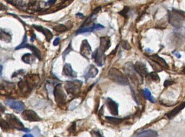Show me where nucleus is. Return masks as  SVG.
Returning a JSON list of instances; mask_svg holds the SVG:
<instances>
[{
    "mask_svg": "<svg viewBox=\"0 0 185 137\" xmlns=\"http://www.w3.org/2000/svg\"><path fill=\"white\" fill-rule=\"evenodd\" d=\"M108 77L111 80L117 84L124 86L129 84L127 76L116 68H111L110 69L108 73Z\"/></svg>",
    "mask_w": 185,
    "mask_h": 137,
    "instance_id": "f257e3e1",
    "label": "nucleus"
},
{
    "mask_svg": "<svg viewBox=\"0 0 185 137\" xmlns=\"http://www.w3.org/2000/svg\"><path fill=\"white\" fill-rule=\"evenodd\" d=\"M124 71L126 76L135 84H142L143 77L139 75L136 70L134 66L130 62H128L124 66Z\"/></svg>",
    "mask_w": 185,
    "mask_h": 137,
    "instance_id": "f03ea898",
    "label": "nucleus"
},
{
    "mask_svg": "<svg viewBox=\"0 0 185 137\" xmlns=\"http://www.w3.org/2000/svg\"><path fill=\"white\" fill-rule=\"evenodd\" d=\"M83 82L79 80H74L65 82L64 88L68 95L77 96L80 92Z\"/></svg>",
    "mask_w": 185,
    "mask_h": 137,
    "instance_id": "7ed1b4c3",
    "label": "nucleus"
},
{
    "mask_svg": "<svg viewBox=\"0 0 185 137\" xmlns=\"http://www.w3.org/2000/svg\"><path fill=\"white\" fill-rule=\"evenodd\" d=\"M5 118H6L7 122L8 123L9 125L11 128L16 129L19 131L26 132L30 131V129L26 128L24 126L21 122L18 119L17 116H15L14 114H7L5 115Z\"/></svg>",
    "mask_w": 185,
    "mask_h": 137,
    "instance_id": "20e7f679",
    "label": "nucleus"
},
{
    "mask_svg": "<svg viewBox=\"0 0 185 137\" xmlns=\"http://www.w3.org/2000/svg\"><path fill=\"white\" fill-rule=\"evenodd\" d=\"M53 94L55 99L57 105L63 106L65 105L67 96L63 89L61 84H57L54 88Z\"/></svg>",
    "mask_w": 185,
    "mask_h": 137,
    "instance_id": "39448f33",
    "label": "nucleus"
},
{
    "mask_svg": "<svg viewBox=\"0 0 185 137\" xmlns=\"http://www.w3.org/2000/svg\"><path fill=\"white\" fill-rule=\"evenodd\" d=\"M27 36L25 35L24 37V39L22 40V42L20 45H19L18 47H17L15 49V50H18V49H22V48H27V49H30L32 52H33L34 55L37 57L39 60H41V54L40 51L34 46L33 45H31V44H29L27 43Z\"/></svg>",
    "mask_w": 185,
    "mask_h": 137,
    "instance_id": "423d86ee",
    "label": "nucleus"
},
{
    "mask_svg": "<svg viewBox=\"0 0 185 137\" xmlns=\"http://www.w3.org/2000/svg\"><path fill=\"white\" fill-rule=\"evenodd\" d=\"M22 118L28 121L38 122L41 121V119L34 111L31 109H27L23 111L22 113Z\"/></svg>",
    "mask_w": 185,
    "mask_h": 137,
    "instance_id": "0eeeda50",
    "label": "nucleus"
},
{
    "mask_svg": "<svg viewBox=\"0 0 185 137\" xmlns=\"http://www.w3.org/2000/svg\"><path fill=\"white\" fill-rule=\"evenodd\" d=\"M5 104L16 112L20 113L25 108V105L21 101H15L13 99H8L5 101Z\"/></svg>",
    "mask_w": 185,
    "mask_h": 137,
    "instance_id": "6e6552de",
    "label": "nucleus"
},
{
    "mask_svg": "<svg viewBox=\"0 0 185 137\" xmlns=\"http://www.w3.org/2000/svg\"><path fill=\"white\" fill-rule=\"evenodd\" d=\"M104 53V51L98 47L92 54V57L94 59L95 63L99 66H102L104 64L106 60Z\"/></svg>",
    "mask_w": 185,
    "mask_h": 137,
    "instance_id": "1a4fd4ad",
    "label": "nucleus"
},
{
    "mask_svg": "<svg viewBox=\"0 0 185 137\" xmlns=\"http://www.w3.org/2000/svg\"><path fill=\"white\" fill-rule=\"evenodd\" d=\"M168 20L169 23L176 28L180 29L182 27V21L177 16V15L172 11H169Z\"/></svg>",
    "mask_w": 185,
    "mask_h": 137,
    "instance_id": "9d476101",
    "label": "nucleus"
},
{
    "mask_svg": "<svg viewBox=\"0 0 185 137\" xmlns=\"http://www.w3.org/2000/svg\"><path fill=\"white\" fill-rule=\"evenodd\" d=\"M80 54L87 59H90L91 54V48L87 40H84L80 47Z\"/></svg>",
    "mask_w": 185,
    "mask_h": 137,
    "instance_id": "9b49d317",
    "label": "nucleus"
},
{
    "mask_svg": "<svg viewBox=\"0 0 185 137\" xmlns=\"http://www.w3.org/2000/svg\"><path fill=\"white\" fill-rule=\"evenodd\" d=\"M106 105L111 114L114 116L119 114V105L115 101L110 98H107L106 100Z\"/></svg>",
    "mask_w": 185,
    "mask_h": 137,
    "instance_id": "f8f14e48",
    "label": "nucleus"
},
{
    "mask_svg": "<svg viewBox=\"0 0 185 137\" xmlns=\"http://www.w3.org/2000/svg\"><path fill=\"white\" fill-rule=\"evenodd\" d=\"M104 28V27L101 24H94L91 26L90 27H83L80 29H79L76 32V34H83L85 33H90V32H94L96 30H102Z\"/></svg>",
    "mask_w": 185,
    "mask_h": 137,
    "instance_id": "ddd939ff",
    "label": "nucleus"
},
{
    "mask_svg": "<svg viewBox=\"0 0 185 137\" xmlns=\"http://www.w3.org/2000/svg\"><path fill=\"white\" fill-rule=\"evenodd\" d=\"M134 66L136 70L139 74L140 76H141L143 77L147 76L148 70L145 64L140 62H137L134 65Z\"/></svg>",
    "mask_w": 185,
    "mask_h": 137,
    "instance_id": "4468645a",
    "label": "nucleus"
},
{
    "mask_svg": "<svg viewBox=\"0 0 185 137\" xmlns=\"http://www.w3.org/2000/svg\"><path fill=\"white\" fill-rule=\"evenodd\" d=\"M149 59L152 62L157 64L158 65H159L162 68H164V69H168L169 68V66H168L167 63H166V62L164 60L163 58H162L161 57H160L157 54H153L152 56H150Z\"/></svg>",
    "mask_w": 185,
    "mask_h": 137,
    "instance_id": "2eb2a0df",
    "label": "nucleus"
},
{
    "mask_svg": "<svg viewBox=\"0 0 185 137\" xmlns=\"http://www.w3.org/2000/svg\"><path fill=\"white\" fill-rule=\"evenodd\" d=\"M33 27L35 30H37L38 32H41L45 36V37L47 42H50L52 39V38L53 37V34L48 29L43 27L40 26L33 25Z\"/></svg>",
    "mask_w": 185,
    "mask_h": 137,
    "instance_id": "dca6fc26",
    "label": "nucleus"
},
{
    "mask_svg": "<svg viewBox=\"0 0 185 137\" xmlns=\"http://www.w3.org/2000/svg\"><path fill=\"white\" fill-rule=\"evenodd\" d=\"M100 40V44L99 48L104 52H106L111 46L110 39L108 36H104V37H101Z\"/></svg>",
    "mask_w": 185,
    "mask_h": 137,
    "instance_id": "f3484780",
    "label": "nucleus"
},
{
    "mask_svg": "<svg viewBox=\"0 0 185 137\" xmlns=\"http://www.w3.org/2000/svg\"><path fill=\"white\" fill-rule=\"evenodd\" d=\"M63 74L66 76L70 77H76L77 76V74L73 70L71 64L68 63L64 64L63 69Z\"/></svg>",
    "mask_w": 185,
    "mask_h": 137,
    "instance_id": "a211bd4d",
    "label": "nucleus"
},
{
    "mask_svg": "<svg viewBox=\"0 0 185 137\" xmlns=\"http://www.w3.org/2000/svg\"><path fill=\"white\" fill-rule=\"evenodd\" d=\"M98 69L93 64H91L87 70V72L85 74L84 77L86 80H87L88 79L90 78H94L95 77L97 74H98Z\"/></svg>",
    "mask_w": 185,
    "mask_h": 137,
    "instance_id": "6ab92c4d",
    "label": "nucleus"
},
{
    "mask_svg": "<svg viewBox=\"0 0 185 137\" xmlns=\"http://www.w3.org/2000/svg\"><path fill=\"white\" fill-rule=\"evenodd\" d=\"M18 86H19V88H20L22 94L24 95H27V94H29L31 90L32 89L26 80L20 81L18 83Z\"/></svg>",
    "mask_w": 185,
    "mask_h": 137,
    "instance_id": "aec40b11",
    "label": "nucleus"
},
{
    "mask_svg": "<svg viewBox=\"0 0 185 137\" xmlns=\"http://www.w3.org/2000/svg\"><path fill=\"white\" fill-rule=\"evenodd\" d=\"M185 107V102L180 104L179 105L177 106L174 108L172 111H171L170 112H169L167 114V116L169 119H172L174 116H176Z\"/></svg>",
    "mask_w": 185,
    "mask_h": 137,
    "instance_id": "412c9836",
    "label": "nucleus"
},
{
    "mask_svg": "<svg viewBox=\"0 0 185 137\" xmlns=\"http://www.w3.org/2000/svg\"><path fill=\"white\" fill-rule=\"evenodd\" d=\"M158 133L154 130L149 129L144 131L137 134L134 137H157Z\"/></svg>",
    "mask_w": 185,
    "mask_h": 137,
    "instance_id": "4be33fe9",
    "label": "nucleus"
},
{
    "mask_svg": "<svg viewBox=\"0 0 185 137\" xmlns=\"http://www.w3.org/2000/svg\"><path fill=\"white\" fill-rule=\"evenodd\" d=\"M22 60L27 64H31L33 63V62L35 60L34 58V55L33 56V54H30V53H27L25 54L24 55H23V56L22 57Z\"/></svg>",
    "mask_w": 185,
    "mask_h": 137,
    "instance_id": "5701e85b",
    "label": "nucleus"
},
{
    "mask_svg": "<svg viewBox=\"0 0 185 137\" xmlns=\"http://www.w3.org/2000/svg\"><path fill=\"white\" fill-rule=\"evenodd\" d=\"M142 94H143L144 97L146 99H147V100H149L151 102H152V103H155L156 102L155 99L153 97L151 92L149 91V89H143L142 90Z\"/></svg>",
    "mask_w": 185,
    "mask_h": 137,
    "instance_id": "b1692460",
    "label": "nucleus"
},
{
    "mask_svg": "<svg viewBox=\"0 0 185 137\" xmlns=\"http://www.w3.org/2000/svg\"><path fill=\"white\" fill-rule=\"evenodd\" d=\"M1 40L7 42H10L11 36L8 33L4 32L3 30H1Z\"/></svg>",
    "mask_w": 185,
    "mask_h": 137,
    "instance_id": "393cba45",
    "label": "nucleus"
},
{
    "mask_svg": "<svg viewBox=\"0 0 185 137\" xmlns=\"http://www.w3.org/2000/svg\"><path fill=\"white\" fill-rule=\"evenodd\" d=\"M106 119L109 122L112 124H120L123 121V119L111 117V116H106Z\"/></svg>",
    "mask_w": 185,
    "mask_h": 137,
    "instance_id": "a878e982",
    "label": "nucleus"
},
{
    "mask_svg": "<svg viewBox=\"0 0 185 137\" xmlns=\"http://www.w3.org/2000/svg\"><path fill=\"white\" fill-rule=\"evenodd\" d=\"M172 11H173L175 14L177 15V16L182 21H185V12L183 11L179 10L173 9Z\"/></svg>",
    "mask_w": 185,
    "mask_h": 137,
    "instance_id": "bb28decb",
    "label": "nucleus"
},
{
    "mask_svg": "<svg viewBox=\"0 0 185 137\" xmlns=\"http://www.w3.org/2000/svg\"><path fill=\"white\" fill-rule=\"evenodd\" d=\"M53 30L55 32L63 33V32L67 30V27H65L64 25L58 24V25L55 26V27H53Z\"/></svg>",
    "mask_w": 185,
    "mask_h": 137,
    "instance_id": "cd10ccee",
    "label": "nucleus"
},
{
    "mask_svg": "<svg viewBox=\"0 0 185 137\" xmlns=\"http://www.w3.org/2000/svg\"><path fill=\"white\" fill-rule=\"evenodd\" d=\"M1 128H2V130L7 131L8 130L10 129V126L9 125V124L7 122V121H5L4 119H1Z\"/></svg>",
    "mask_w": 185,
    "mask_h": 137,
    "instance_id": "c85d7f7f",
    "label": "nucleus"
},
{
    "mask_svg": "<svg viewBox=\"0 0 185 137\" xmlns=\"http://www.w3.org/2000/svg\"><path fill=\"white\" fill-rule=\"evenodd\" d=\"M149 75H150V77H151V79L153 82H156V83L160 82V77L159 76L158 74H157L156 72H151L150 74H149Z\"/></svg>",
    "mask_w": 185,
    "mask_h": 137,
    "instance_id": "c756f323",
    "label": "nucleus"
},
{
    "mask_svg": "<svg viewBox=\"0 0 185 137\" xmlns=\"http://www.w3.org/2000/svg\"><path fill=\"white\" fill-rule=\"evenodd\" d=\"M36 0H21L19 4L20 5H32L35 4Z\"/></svg>",
    "mask_w": 185,
    "mask_h": 137,
    "instance_id": "7c9ffc66",
    "label": "nucleus"
},
{
    "mask_svg": "<svg viewBox=\"0 0 185 137\" xmlns=\"http://www.w3.org/2000/svg\"><path fill=\"white\" fill-rule=\"evenodd\" d=\"M150 64H151V66H152L153 69L156 71V72H161L162 70V67H160L159 65H158L157 64L153 62H149Z\"/></svg>",
    "mask_w": 185,
    "mask_h": 137,
    "instance_id": "2f4dec72",
    "label": "nucleus"
},
{
    "mask_svg": "<svg viewBox=\"0 0 185 137\" xmlns=\"http://www.w3.org/2000/svg\"><path fill=\"white\" fill-rule=\"evenodd\" d=\"M121 47L125 49V50H129L131 49V46L130 45V44L129 43L127 42V41H126V40H123L121 41Z\"/></svg>",
    "mask_w": 185,
    "mask_h": 137,
    "instance_id": "473e14b6",
    "label": "nucleus"
},
{
    "mask_svg": "<svg viewBox=\"0 0 185 137\" xmlns=\"http://www.w3.org/2000/svg\"><path fill=\"white\" fill-rule=\"evenodd\" d=\"M73 50V49H72V47H71V43L69 44V45H68V47L65 49V51L63 53V60H65V57H66V56L68 54V53H70L71 50Z\"/></svg>",
    "mask_w": 185,
    "mask_h": 137,
    "instance_id": "72a5a7b5",
    "label": "nucleus"
},
{
    "mask_svg": "<svg viewBox=\"0 0 185 137\" xmlns=\"http://www.w3.org/2000/svg\"><path fill=\"white\" fill-rule=\"evenodd\" d=\"M129 11V8L128 7H124V9L121 11L120 12H119V14L120 15H121L122 16L124 17H127V14H128V12Z\"/></svg>",
    "mask_w": 185,
    "mask_h": 137,
    "instance_id": "f704fd0d",
    "label": "nucleus"
},
{
    "mask_svg": "<svg viewBox=\"0 0 185 137\" xmlns=\"http://www.w3.org/2000/svg\"><path fill=\"white\" fill-rule=\"evenodd\" d=\"M76 124L75 122L73 123L72 125H71V127H70L68 129V131L70 132V133H74L76 131Z\"/></svg>",
    "mask_w": 185,
    "mask_h": 137,
    "instance_id": "c9c22d12",
    "label": "nucleus"
},
{
    "mask_svg": "<svg viewBox=\"0 0 185 137\" xmlns=\"http://www.w3.org/2000/svg\"><path fill=\"white\" fill-rule=\"evenodd\" d=\"M174 84V82L172 80H165V82H164V87H168L170 85Z\"/></svg>",
    "mask_w": 185,
    "mask_h": 137,
    "instance_id": "e433bc0d",
    "label": "nucleus"
},
{
    "mask_svg": "<svg viewBox=\"0 0 185 137\" xmlns=\"http://www.w3.org/2000/svg\"><path fill=\"white\" fill-rule=\"evenodd\" d=\"M60 40V39L59 37H57V38L55 39V40H54V42H53V45L55 46H58V45L59 44Z\"/></svg>",
    "mask_w": 185,
    "mask_h": 137,
    "instance_id": "4c0bfd02",
    "label": "nucleus"
},
{
    "mask_svg": "<svg viewBox=\"0 0 185 137\" xmlns=\"http://www.w3.org/2000/svg\"><path fill=\"white\" fill-rule=\"evenodd\" d=\"M57 1V0H49L47 2H46V5H51L54 4L55 2Z\"/></svg>",
    "mask_w": 185,
    "mask_h": 137,
    "instance_id": "58836bf2",
    "label": "nucleus"
},
{
    "mask_svg": "<svg viewBox=\"0 0 185 137\" xmlns=\"http://www.w3.org/2000/svg\"><path fill=\"white\" fill-rule=\"evenodd\" d=\"M173 54H174L176 57H177V58H180V57H181L180 54L178 52H177V51H174V52H173Z\"/></svg>",
    "mask_w": 185,
    "mask_h": 137,
    "instance_id": "ea45409f",
    "label": "nucleus"
},
{
    "mask_svg": "<svg viewBox=\"0 0 185 137\" xmlns=\"http://www.w3.org/2000/svg\"><path fill=\"white\" fill-rule=\"evenodd\" d=\"M22 137H34L31 134H25Z\"/></svg>",
    "mask_w": 185,
    "mask_h": 137,
    "instance_id": "a19ab883",
    "label": "nucleus"
},
{
    "mask_svg": "<svg viewBox=\"0 0 185 137\" xmlns=\"http://www.w3.org/2000/svg\"><path fill=\"white\" fill-rule=\"evenodd\" d=\"M76 16H79V17H84V15H83L82 14H81V13H78V14H77Z\"/></svg>",
    "mask_w": 185,
    "mask_h": 137,
    "instance_id": "79ce46f5",
    "label": "nucleus"
},
{
    "mask_svg": "<svg viewBox=\"0 0 185 137\" xmlns=\"http://www.w3.org/2000/svg\"><path fill=\"white\" fill-rule=\"evenodd\" d=\"M2 66H1V76L2 75Z\"/></svg>",
    "mask_w": 185,
    "mask_h": 137,
    "instance_id": "37998d69",
    "label": "nucleus"
},
{
    "mask_svg": "<svg viewBox=\"0 0 185 137\" xmlns=\"http://www.w3.org/2000/svg\"><path fill=\"white\" fill-rule=\"evenodd\" d=\"M183 73H185V68L183 70Z\"/></svg>",
    "mask_w": 185,
    "mask_h": 137,
    "instance_id": "c03bdc74",
    "label": "nucleus"
},
{
    "mask_svg": "<svg viewBox=\"0 0 185 137\" xmlns=\"http://www.w3.org/2000/svg\"><path fill=\"white\" fill-rule=\"evenodd\" d=\"M119 1H121V0H119Z\"/></svg>",
    "mask_w": 185,
    "mask_h": 137,
    "instance_id": "a18cd8bd",
    "label": "nucleus"
}]
</instances>
